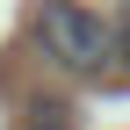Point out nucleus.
I'll return each instance as SVG.
<instances>
[{"mask_svg":"<svg viewBox=\"0 0 130 130\" xmlns=\"http://www.w3.org/2000/svg\"><path fill=\"white\" fill-rule=\"evenodd\" d=\"M29 29H36L43 58L65 65V72H79V79H101L108 65H116V22L87 14L79 0H36Z\"/></svg>","mask_w":130,"mask_h":130,"instance_id":"nucleus-1","label":"nucleus"},{"mask_svg":"<svg viewBox=\"0 0 130 130\" xmlns=\"http://www.w3.org/2000/svg\"><path fill=\"white\" fill-rule=\"evenodd\" d=\"M123 14H130V0H123Z\"/></svg>","mask_w":130,"mask_h":130,"instance_id":"nucleus-4","label":"nucleus"},{"mask_svg":"<svg viewBox=\"0 0 130 130\" xmlns=\"http://www.w3.org/2000/svg\"><path fill=\"white\" fill-rule=\"evenodd\" d=\"M22 130H79V116H72V101H29Z\"/></svg>","mask_w":130,"mask_h":130,"instance_id":"nucleus-2","label":"nucleus"},{"mask_svg":"<svg viewBox=\"0 0 130 130\" xmlns=\"http://www.w3.org/2000/svg\"><path fill=\"white\" fill-rule=\"evenodd\" d=\"M116 65L130 72V14H116Z\"/></svg>","mask_w":130,"mask_h":130,"instance_id":"nucleus-3","label":"nucleus"}]
</instances>
